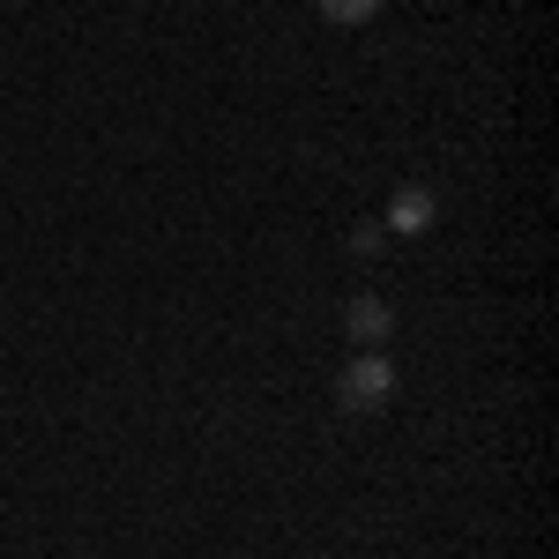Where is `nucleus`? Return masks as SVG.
Listing matches in <instances>:
<instances>
[{"label":"nucleus","instance_id":"obj_1","mask_svg":"<svg viewBox=\"0 0 559 559\" xmlns=\"http://www.w3.org/2000/svg\"><path fill=\"white\" fill-rule=\"evenodd\" d=\"M388 395H395V358L388 350H358L344 373H336V403L344 411H381Z\"/></svg>","mask_w":559,"mask_h":559},{"label":"nucleus","instance_id":"obj_2","mask_svg":"<svg viewBox=\"0 0 559 559\" xmlns=\"http://www.w3.org/2000/svg\"><path fill=\"white\" fill-rule=\"evenodd\" d=\"M432 216H440V194H432V187H418V179H403V187L388 194L381 231H395V239H418V231H432Z\"/></svg>","mask_w":559,"mask_h":559},{"label":"nucleus","instance_id":"obj_3","mask_svg":"<svg viewBox=\"0 0 559 559\" xmlns=\"http://www.w3.org/2000/svg\"><path fill=\"white\" fill-rule=\"evenodd\" d=\"M344 336H350L358 350H381L388 336H395V306L373 299V292H358V299L344 306Z\"/></svg>","mask_w":559,"mask_h":559},{"label":"nucleus","instance_id":"obj_4","mask_svg":"<svg viewBox=\"0 0 559 559\" xmlns=\"http://www.w3.org/2000/svg\"><path fill=\"white\" fill-rule=\"evenodd\" d=\"M381 8H388V0H321V15H329V23H344V31H350V23H373Z\"/></svg>","mask_w":559,"mask_h":559},{"label":"nucleus","instance_id":"obj_5","mask_svg":"<svg viewBox=\"0 0 559 559\" xmlns=\"http://www.w3.org/2000/svg\"><path fill=\"white\" fill-rule=\"evenodd\" d=\"M381 247H388V231H381V224H358V231H350V254H358V261H373Z\"/></svg>","mask_w":559,"mask_h":559}]
</instances>
